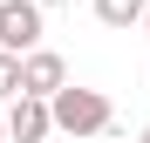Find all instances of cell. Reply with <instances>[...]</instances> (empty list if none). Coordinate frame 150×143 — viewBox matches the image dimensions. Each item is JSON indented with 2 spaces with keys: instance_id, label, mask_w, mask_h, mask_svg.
<instances>
[{
  "instance_id": "7",
  "label": "cell",
  "mask_w": 150,
  "mask_h": 143,
  "mask_svg": "<svg viewBox=\"0 0 150 143\" xmlns=\"http://www.w3.org/2000/svg\"><path fill=\"white\" fill-rule=\"evenodd\" d=\"M0 143H7V116H0Z\"/></svg>"
},
{
  "instance_id": "2",
  "label": "cell",
  "mask_w": 150,
  "mask_h": 143,
  "mask_svg": "<svg viewBox=\"0 0 150 143\" xmlns=\"http://www.w3.org/2000/svg\"><path fill=\"white\" fill-rule=\"evenodd\" d=\"M41 48V0H0V55Z\"/></svg>"
},
{
  "instance_id": "4",
  "label": "cell",
  "mask_w": 150,
  "mask_h": 143,
  "mask_svg": "<svg viewBox=\"0 0 150 143\" xmlns=\"http://www.w3.org/2000/svg\"><path fill=\"white\" fill-rule=\"evenodd\" d=\"M21 68H28V95H41V102H55V95L68 89V61L55 55V48H34Z\"/></svg>"
},
{
  "instance_id": "8",
  "label": "cell",
  "mask_w": 150,
  "mask_h": 143,
  "mask_svg": "<svg viewBox=\"0 0 150 143\" xmlns=\"http://www.w3.org/2000/svg\"><path fill=\"white\" fill-rule=\"evenodd\" d=\"M137 143H150V123H143V136H137Z\"/></svg>"
},
{
  "instance_id": "3",
  "label": "cell",
  "mask_w": 150,
  "mask_h": 143,
  "mask_svg": "<svg viewBox=\"0 0 150 143\" xmlns=\"http://www.w3.org/2000/svg\"><path fill=\"white\" fill-rule=\"evenodd\" d=\"M48 130H55V102H41V95L7 102V136H14V143H41Z\"/></svg>"
},
{
  "instance_id": "10",
  "label": "cell",
  "mask_w": 150,
  "mask_h": 143,
  "mask_svg": "<svg viewBox=\"0 0 150 143\" xmlns=\"http://www.w3.org/2000/svg\"><path fill=\"white\" fill-rule=\"evenodd\" d=\"M143 34H150V14H143Z\"/></svg>"
},
{
  "instance_id": "6",
  "label": "cell",
  "mask_w": 150,
  "mask_h": 143,
  "mask_svg": "<svg viewBox=\"0 0 150 143\" xmlns=\"http://www.w3.org/2000/svg\"><path fill=\"white\" fill-rule=\"evenodd\" d=\"M28 55H0V95H7V102H21V95H28V68H21Z\"/></svg>"
},
{
  "instance_id": "9",
  "label": "cell",
  "mask_w": 150,
  "mask_h": 143,
  "mask_svg": "<svg viewBox=\"0 0 150 143\" xmlns=\"http://www.w3.org/2000/svg\"><path fill=\"white\" fill-rule=\"evenodd\" d=\"M41 7H62V0H41Z\"/></svg>"
},
{
  "instance_id": "5",
  "label": "cell",
  "mask_w": 150,
  "mask_h": 143,
  "mask_svg": "<svg viewBox=\"0 0 150 143\" xmlns=\"http://www.w3.org/2000/svg\"><path fill=\"white\" fill-rule=\"evenodd\" d=\"M143 14H150V0H96V20L103 27H137Z\"/></svg>"
},
{
  "instance_id": "1",
  "label": "cell",
  "mask_w": 150,
  "mask_h": 143,
  "mask_svg": "<svg viewBox=\"0 0 150 143\" xmlns=\"http://www.w3.org/2000/svg\"><path fill=\"white\" fill-rule=\"evenodd\" d=\"M55 130H68V136H103V130H109V95H103V89H62V95H55Z\"/></svg>"
}]
</instances>
